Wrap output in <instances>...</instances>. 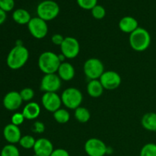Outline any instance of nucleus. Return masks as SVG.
<instances>
[{
    "label": "nucleus",
    "mask_w": 156,
    "mask_h": 156,
    "mask_svg": "<svg viewBox=\"0 0 156 156\" xmlns=\"http://www.w3.org/2000/svg\"><path fill=\"white\" fill-rule=\"evenodd\" d=\"M6 12H4L2 9H0V25L2 24L6 20Z\"/></svg>",
    "instance_id": "f704fd0d"
},
{
    "label": "nucleus",
    "mask_w": 156,
    "mask_h": 156,
    "mask_svg": "<svg viewBox=\"0 0 156 156\" xmlns=\"http://www.w3.org/2000/svg\"><path fill=\"white\" fill-rule=\"evenodd\" d=\"M61 63L59 55L51 51L44 52L38 59L39 69L45 75L56 73Z\"/></svg>",
    "instance_id": "f03ea898"
},
{
    "label": "nucleus",
    "mask_w": 156,
    "mask_h": 156,
    "mask_svg": "<svg viewBox=\"0 0 156 156\" xmlns=\"http://www.w3.org/2000/svg\"><path fill=\"white\" fill-rule=\"evenodd\" d=\"M99 80L104 88L107 90L116 89L121 84V77L117 72L114 71L105 72Z\"/></svg>",
    "instance_id": "9b49d317"
},
{
    "label": "nucleus",
    "mask_w": 156,
    "mask_h": 156,
    "mask_svg": "<svg viewBox=\"0 0 156 156\" xmlns=\"http://www.w3.org/2000/svg\"><path fill=\"white\" fill-rule=\"evenodd\" d=\"M104 87L102 86L100 80L94 79L90 80L87 85V91L88 94L92 98H99L102 95L104 92Z\"/></svg>",
    "instance_id": "6ab92c4d"
},
{
    "label": "nucleus",
    "mask_w": 156,
    "mask_h": 156,
    "mask_svg": "<svg viewBox=\"0 0 156 156\" xmlns=\"http://www.w3.org/2000/svg\"><path fill=\"white\" fill-rule=\"evenodd\" d=\"M0 156H20V152L15 145L8 144L2 148Z\"/></svg>",
    "instance_id": "b1692460"
},
{
    "label": "nucleus",
    "mask_w": 156,
    "mask_h": 156,
    "mask_svg": "<svg viewBox=\"0 0 156 156\" xmlns=\"http://www.w3.org/2000/svg\"><path fill=\"white\" fill-rule=\"evenodd\" d=\"M91 15L95 19L100 20L105 18V15H106V11L102 5H97L91 9Z\"/></svg>",
    "instance_id": "bb28decb"
},
{
    "label": "nucleus",
    "mask_w": 156,
    "mask_h": 156,
    "mask_svg": "<svg viewBox=\"0 0 156 156\" xmlns=\"http://www.w3.org/2000/svg\"><path fill=\"white\" fill-rule=\"evenodd\" d=\"M83 96L80 90L76 88H68L64 90L61 95L62 103L69 109L76 110L80 107Z\"/></svg>",
    "instance_id": "39448f33"
},
{
    "label": "nucleus",
    "mask_w": 156,
    "mask_h": 156,
    "mask_svg": "<svg viewBox=\"0 0 156 156\" xmlns=\"http://www.w3.org/2000/svg\"><path fill=\"white\" fill-rule=\"evenodd\" d=\"M12 124L15 125V126H20L21 124H22L24 123V115H23L22 113H15V114L12 115Z\"/></svg>",
    "instance_id": "7c9ffc66"
},
{
    "label": "nucleus",
    "mask_w": 156,
    "mask_h": 156,
    "mask_svg": "<svg viewBox=\"0 0 156 156\" xmlns=\"http://www.w3.org/2000/svg\"><path fill=\"white\" fill-rule=\"evenodd\" d=\"M41 101L47 111L53 113L59 110L62 105L61 97L56 92H45L42 96Z\"/></svg>",
    "instance_id": "f8f14e48"
},
{
    "label": "nucleus",
    "mask_w": 156,
    "mask_h": 156,
    "mask_svg": "<svg viewBox=\"0 0 156 156\" xmlns=\"http://www.w3.org/2000/svg\"><path fill=\"white\" fill-rule=\"evenodd\" d=\"M141 123L146 130L155 132L156 131V113H146L142 118Z\"/></svg>",
    "instance_id": "aec40b11"
},
{
    "label": "nucleus",
    "mask_w": 156,
    "mask_h": 156,
    "mask_svg": "<svg viewBox=\"0 0 156 156\" xmlns=\"http://www.w3.org/2000/svg\"><path fill=\"white\" fill-rule=\"evenodd\" d=\"M29 32L36 39H43L48 33V25L47 21L39 17L31 18L27 24Z\"/></svg>",
    "instance_id": "0eeeda50"
},
{
    "label": "nucleus",
    "mask_w": 156,
    "mask_h": 156,
    "mask_svg": "<svg viewBox=\"0 0 156 156\" xmlns=\"http://www.w3.org/2000/svg\"><path fill=\"white\" fill-rule=\"evenodd\" d=\"M23 100L20 93L18 91H12L7 93L3 98V105L8 111H14L21 107Z\"/></svg>",
    "instance_id": "ddd939ff"
},
{
    "label": "nucleus",
    "mask_w": 156,
    "mask_h": 156,
    "mask_svg": "<svg viewBox=\"0 0 156 156\" xmlns=\"http://www.w3.org/2000/svg\"><path fill=\"white\" fill-rule=\"evenodd\" d=\"M35 143H36V140L32 136L30 135L24 136L21 137L19 141L20 146L25 149H33Z\"/></svg>",
    "instance_id": "393cba45"
},
{
    "label": "nucleus",
    "mask_w": 156,
    "mask_h": 156,
    "mask_svg": "<svg viewBox=\"0 0 156 156\" xmlns=\"http://www.w3.org/2000/svg\"><path fill=\"white\" fill-rule=\"evenodd\" d=\"M28 58V50L22 44H16L8 54L6 62L9 68L17 70L25 65Z\"/></svg>",
    "instance_id": "f257e3e1"
},
{
    "label": "nucleus",
    "mask_w": 156,
    "mask_h": 156,
    "mask_svg": "<svg viewBox=\"0 0 156 156\" xmlns=\"http://www.w3.org/2000/svg\"><path fill=\"white\" fill-rule=\"evenodd\" d=\"M19 93L23 101H29L33 99L34 96V91L30 88H23Z\"/></svg>",
    "instance_id": "c85d7f7f"
},
{
    "label": "nucleus",
    "mask_w": 156,
    "mask_h": 156,
    "mask_svg": "<svg viewBox=\"0 0 156 156\" xmlns=\"http://www.w3.org/2000/svg\"><path fill=\"white\" fill-rule=\"evenodd\" d=\"M15 7V0H0V9L4 12H11Z\"/></svg>",
    "instance_id": "c756f323"
},
{
    "label": "nucleus",
    "mask_w": 156,
    "mask_h": 156,
    "mask_svg": "<svg viewBox=\"0 0 156 156\" xmlns=\"http://www.w3.org/2000/svg\"><path fill=\"white\" fill-rule=\"evenodd\" d=\"M85 151L88 156H105L108 153V147L102 140L91 138L85 143Z\"/></svg>",
    "instance_id": "6e6552de"
},
{
    "label": "nucleus",
    "mask_w": 156,
    "mask_h": 156,
    "mask_svg": "<svg viewBox=\"0 0 156 156\" xmlns=\"http://www.w3.org/2000/svg\"><path fill=\"white\" fill-rule=\"evenodd\" d=\"M3 136L6 141L9 143V144L13 145L19 143L20 140L22 137L19 127L12 123L8 124L5 126L3 129Z\"/></svg>",
    "instance_id": "2eb2a0df"
},
{
    "label": "nucleus",
    "mask_w": 156,
    "mask_h": 156,
    "mask_svg": "<svg viewBox=\"0 0 156 156\" xmlns=\"http://www.w3.org/2000/svg\"><path fill=\"white\" fill-rule=\"evenodd\" d=\"M33 149L34 155L37 156H50L54 150L53 143L50 140L46 138H40L37 140Z\"/></svg>",
    "instance_id": "4468645a"
},
{
    "label": "nucleus",
    "mask_w": 156,
    "mask_h": 156,
    "mask_svg": "<svg viewBox=\"0 0 156 156\" xmlns=\"http://www.w3.org/2000/svg\"><path fill=\"white\" fill-rule=\"evenodd\" d=\"M79 7L85 10H91L95 5H97L98 0H76Z\"/></svg>",
    "instance_id": "cd10ccee"
},
{
    "label": "nucleus",
    "mask_w": 156,
    "mask_h": 156,
    "mask_svg": "<svg viewBox=\"0 0 156 156\" xmlns=\"http://www.w3.org/2000/svg\"><path fill=\"white\" fill-rule=\"evenodd\" d=\"M45 130V126L42 122L37 121L34 123L33 126H32V131L37 133H42Z\"/></svg>",
    "instance_id": "2f4dec72"
},
{
    "label": "nucleus",
    "mask_w": 156,
    "mask_h": 156,
    "mask_svg": "<svg viewBox=\"0 0 156 156\" xmlns=\"http://www.w3.org/2000/svg\"><path fill=\"white\" fill-rule=\"evenodd\" d=\"M75 117L79 123H87L91 118L90 111L83 107H79L75 110Z\"/></svg>",
    "instance_id": "4be33fe9"
},
{
    "label": "nucleus",
    "mask_w": 156,
    "mask_h": 156,
    "mask_svg": "<svg viewBox=\"0 0 156 156\" xmlns=\"http://www.w3.org/2000/svg\"><path fill=\"white\" fill-rule=\"evenodd\" d=\"M62 54L67 59H74L79 55L80 45L77 39L73 37H66L61 44Z\"/></svg>",
    "instance_id": "1a4fd4ad"
},
{
    "label": "nucleus",
    "mask_w": 156,
    "mask_h": 156,
    "mask_svg": "<svg viewBox=\"0 0 156 156\" xmlns=\"http://www.w3.org/2000/svg\"><path fill=\"white\" fill-rule=\"evenodd\" d=\"M22 114L27 120H34L41 114V107L36 102H30L24 106Z\"/></svg>",
    "instance_id": "a211bd4d"
},
{
    "label": "nucleus",
    "mask_w": 156,
    "mask_h": 156,
    "mask_svg": "<svg viewBox=\"0 0 156 156\" xmlns=\"http://www.w3.org/2000/svg\"><path fill=\"white\" fill-rule=\"evenodd\" d=\"M129 44L133 50L143 52L147 50L151 44V36L147 30L139 27L129 35Z\"/></svg>",
    "instance_id": "7ed1b4c3"
},
{
    "label": "nucleus",
    "mask_w": 156,
    "mask_h": 156,
    "mask_svg": "<svg viewBox=\"0 0 156 156\" xmlns=\"http://www.w3.org/2000/svg\"><path fill=\"white\" fill-rule=\"evenodd\" d=\"M84 73L90 80L100 79L105 73L104 64L97 58H91L85 61L84 64Z\"/></svg>",
    "instance_id": "423d86ee"
},
{
    "label": "nucleus",
    "mask_w": 156,
    "mask_h": 156,
    "mask_svg": "<svg viewBox=\"0 0 156 156\" xmlns=\"http://www.w3.org/2000/svg\"><path fill=\"white\" fill-rule=\"evenodd\" d=\"M53 117L57 123H60V124H64V123L69 122L70 119V114L69 111L66 109L59 108V110L53 113Z\"/></svg>",
    "instance_id": "5701e85b"
},
{
    "label": "nucleus",
    "mask_w": 156,
    "mask_h": 156,
    "mask_svg": "<svg viewBox=\"0 0 156 156\" xmlns=\"http://www.w3.org/2000/svg\"><path fill=\"white\" fill-rule=\"evenodd\" d=\"M140 156H156V144L149 143L144 145L140 151Z\"/></svg>",
    "instance_id": "a878e982"
},
{
    "label": "nucleus",
    "mask_w": 156,
    "mask_h": 156,
    "mask_svg": "<svg viewBox=\"0 0 156 156\" xmlns=\"http://www.w3.org/2000/svg\"><path fill=\"white\" fill-rule=\"evenodd\" d=\"M65 37H62V35L59 34H53L51 37V41L53 42V44L57 46H61V44L63 42Z\"/></svg>",
    "instance_id": "473e14b6"
},
{
    "label": "nucleus",
    "mask_w": 156,
    "mask_h": 156,
    "mask_svg": "<svg viewBox=\"0 0 156 156\" xmlns=\"http://www.w3.org/2000/svg\"><path fill=\"white\" fill-rule=\"evenodd\" d=\"M119 28L121 31L126 34H131L139 27L138 21L135 18L131 16H125L119 21Z\"/></svg>",
    "instance_id": "dca6fc26"
},
{
    "label": "nucleus",
    "mask_w": 156,
    "mask_h": 156,
    "mask_svg": "<svg viewBox=\"0 0 156 156\" xmlns=\"http://www.w3.org/2000/svg\"><path fill=\"white\" fill-rule=\"evenodd\" d=\"M58 76L60 78L61 80L63 81H71L74 78L76 72L73 66L69 62H62L58 69Z\"/></svg>",
    "instance_id": "f3484780"
},
{
    "label": "nucleus",
    "mask_w": 156,
    "mask_h": 156,
    "mask_svg": "<svg viewBox=\"0 0 156 156\" xmlns=\"http://www.w3.org/2000/svg\"><path fill=\"white\" fill-rule=\"evenodd\" d=\"M61 87V79L58 75L46 74L41 82V89L45 92H56Z\"/></svg>",
    "instance_id": "9d476101"
},
{
    "label": "nucleus",
    "mask_w": 156,
    "mask_h": 156,
    "mask_svg": "<svg viewBox=\"0 0 156 156\" xmlns=\"http://www.w3.org/2000/svg\"><path fill=\"white\" fill-rule=\"evenodd\" d=\"M50 156H70L68 151L64 149H56L53 151Z\"/></svg>",
    "instance_id": "72a5a7b5"
},
{
    "label": "nucleus",
    "mask_w": 156,
    "mask_h": 156,
    "mask_svg": "<svg viewBox=\"0 0 156 156\" xmlns=\"http://www.w3.org/2000/svg\"><path fill=\"white\" fill-rule=\"evenodd\" d=\"M12 18L18 24H27L31 19L30 13L24 9H18L12 14Z\"/></svg>",
    "instance_id": "412c9836"
},
{
    "label": "nucleus",
    "mask_w": 156,
    "mask_h": 156,
    "mask_svg": "<svg viewBox=\"0 0 156 156\" xmlns=\"http://www.w3.org/2000/svg\"><path fill=\"white\" fill-rule=\"evenodd\" d=\"M60 12L59 6L53 0H44L38 4L37 7V17L45 21H52L59 15Z\"/></svg>",
    "instance_id": "20e7f679"
}]
</instances>
